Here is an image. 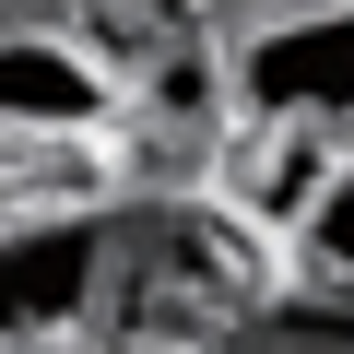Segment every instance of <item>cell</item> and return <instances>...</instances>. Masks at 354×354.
Returning a JSON list of instances; mask_svg holds the SVG:
<instances>
[{"label":"cell","instance_id":"6da1fadb","mask_svg":"<svg viewBox=\"0 0 354 354\" xmlns=\"http://www.w3.org/2000/svg\"><path fill=\"white\" fill-rule=\"evenodd\" d=\"M248 130H319L354 142V0H307V12H272L236 71H225Z\"/></svg>","mask_w":354,"mask_h":354},{"label":"cell","instance_id":"277c9868","mask_svg":"<svg viewBox=\"0 0 354 354\" xmlns=\"http://www.w3.org/2000/svg\"><path fill=\"white\" fill-rule=\"evenodd\" d=\"M295 248H307V272H319V283H342V295H354V165L319 189V213L295 225Z\"/></svg>","mask_w":354,"mask_h":354},{"label":"cell","instance_id":"3957f363","mask_svg":"<svg viewBox=\"0 0 354 354\" xmlns=\"http://www.w3.org/2000/svg\"><path fill=\"white\" fill-rule=\"evenodd\" d=\"M118 118V71L95 48H71L59 24L36 36H0V142H71Z\"/></svg>","mask_w":354,"mask_h":354},{"label":"cell","instance_id":"8992f818","mask_svg":"<svg viewBox=\"0 0 354 354\" xmlns=\"http://www.w3.org/2000/svg\"><path fill=\"white\" fill-rule=\"evenodd\" d=\"M260 354H342V342H260Z\"/></svg>","mask_w":354,"mask_h":354},{"label":"cell","instance_id":"7a4b0ae2","mask_svg":"<svg viewBox=\"0 0 354 354\" xmlns=\"http://www.w3.org/2000/svg\"><path fill=\"white\" fill-rule=\"evenodd\" d=\"M118 248L95 213H12L0 225V342H59L106 307Z\"/></svg>","mask_w":354,"mask_h":354},{"label":"cell","instance_id":"5b68a950","mask_svg":"<svg viewBox=\"0 0 354 354\" xmlns=\"http://www.w3.org/2000/svg\"><path fill=\"white\" fill-rule=\"evenodd\" d=\"M118 12H142V24H177V12H189V0H118Z\"/></svg>","mask_w":354,"mask_h":354},{"label":"cell","instance_id":"52a82bcc","mask_svg":"<svg viewBox=\"0 0 354 354\" xmlns=\"http://www.w3.org/2000/svg\"><path fill=\"white\" fill-rule=\"evenodd\" d=\"M272 12H295V0H272Z\"/></svg>","mask_w":354,"mask_h":354}]
</instances>
